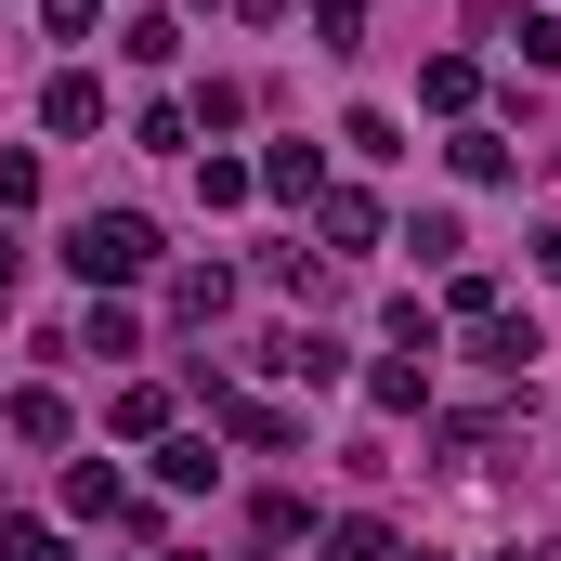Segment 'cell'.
<instances>
[{"mask_svg": "<svg viewBox=\"0 0 561 561\" xmlns=\"http://www.w3.org/2000/svg\"><path fill=\"white\" fill-rule=\"evenodd\" d=\"M536 262H549V275H561V236H536Z\"/></svg>", "mask_w": 561, "mask_h": 561, "instance_id": "cell-6", "label": "cell"}, {"mask_svg": "<svg viewBox=\"0 0 561 561\" xmlns=\"http://www.w3.org/2000/svg\"><path fill=\"white\" fill-rule=\"evenodd\" d=\"M0 561H53V536L39 523H0Z\"/></svg>", "mask_w": 561, "mask_h": 561, "instance_id": "cell-4", "label": "cell"}, {"mask_svg": "<svg viewBox=\"0 0 561 561\" xmlns=\"http://www.w3.org/2000/svg\"><path fill=\"white\" fill-rule=\"evenodd\" d=\"M496 39H523V66H561V13H510Z\"/></svg>", "mask_w": 561, "mask_h": 561, "instance_id": "cell-2", "label": "cell"}, {"mask_svg": "<svg viewBox=\"0 0 561 561\" xmlns=\"http://www.w3.org/2000/svg\"><path fill=\"white\" fill-rule=\"evenodd\" d=\"M327 561H392V536H379V523H340V536H327Z\"/></svg>", "mask_w": 561, "mask_h": 561, "instance_id": "cell-3", "label": "cell"}, {"mask_svg": "<svg viewBox=\"0 0 561 561\" xmlns=\"http://www.w3.org/2000/svg\"><path fill=\"white\" fill-rule=\"evenodd\" d=\"M66 262H79L92 287H105V275H144V262H157V222H144V209H92V222L66 236Z\"/></svg>", "mask_w": 561, "mask_h": 561, "instance_id": "cell-1", "label": "cell"}, {"mask_svg": "<svg viewBox=\"0 0 561 561\" xmlns=\"http://www.w3.org/2000/svg\"><path fill=\"white\" fill-rule=\"evenodd\" d=\"M0 300H13V236H0Z\"/></svg>", "mask_w": 561, "mask_h": 561, "instance_id": "cell-5", "label": "cell"}]
</instances>
